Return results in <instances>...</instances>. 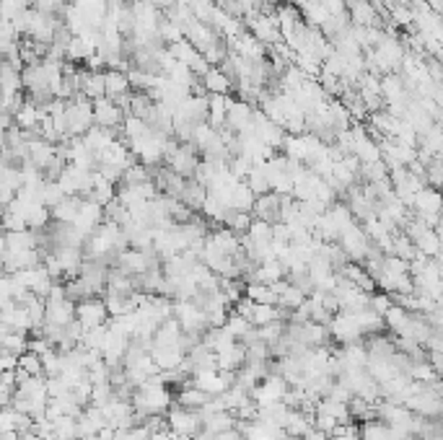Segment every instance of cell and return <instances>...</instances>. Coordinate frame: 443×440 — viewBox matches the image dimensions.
I'll use <instances>...</instances> for the list:
<instances>
[{"label":"cell","mask_w":443,"mask_h":440,"mask_svg":"<svg viewBox=\"0 0 443 440\" xmlns=\"http://www.w3.org/2000/svg\"><path fill=\"white\" fill-rule=\"evenodd\" d=\"M94 125H96V117H94V101L83 98V94H80V96H76L68 104V137L86 135Z\"/></svg>","instance_id":"6da1fadb"},{"label":"cell","mask_w":443,"mask_h":440,"mask_svg":"<svg viewBox=\"0 0 443 440\" xmlns=\"http://www.w3.org/2000/svg\"><path fill=\"white\" fill-rule=\"evenodd\" d=\"M166 422H168V430L182 435V438H195V435L202 432V417H200V412L184 410V407H179V404H174V407L166 412Z\"/></svg>","instance_id":"7a4b0ae2"},{"label":"cell","mask_w":443,"mask_h":440,"mask_svg":"<svg viewBox=\"0 0 443 440\" xmlns=\"http://www.w3.org/2000/svg\"><path fill=\"white\" fill-rule=\"evenodd\" d=\"M329 332H332V340L340 344H353V342H361L365 337L363 326L358 322V316L350 311H340L335 313V319L329 324Z\"/></svg>","instance_id":"3957f363"},{"label":"cell","mask_w":443,"mask_h":440,"mask_svg":"<svg viewBox=\"0 0 443 440\" xmlns=\"http://www.w3.org/2000/svg\"><path fill=\"white\" fill-rule=\"evenodd\" d=\"M340 246H342V252L350 256V262H363L368 252H371V238L365 234L361 225H350L342 236H340Z\"/></svg>","instance_id":"277c9868"},{"label":"cell","mask_w":443,"mask_h":440,"mask_svg":"<svg viewBox=\"0 0 443 440\" xmlns=\"http://www.w3.org/2000/svg\"><path fill=\"white\" fill-rule=\"evenodd\" d=\"M249 29L262 44L275 47L277 42H283V31H280V19L275 13H259L254 19H249Z\"/></svg>","instance_id":"5b68a950"},{"label":"cell","mask_w":443,"mask_h":440,"mask_svg":"<svg viewBox=\"0 0 443 440\" xmlns=\"http://www.w3.org/2000/svg\"><path fill=\"white\" fill-rule=\"evenodd\" d=\"M76 319H78L86 329H94V326H101V324L109 322V308L104 298H86L76 306Z\"/></svg>","instance_id":"8992f818"},{"label":"cell","mask_w":443,"mask_h":440,"mask_svg":"<svg viewBox=\"0 0 443 440\" xmlns=\"http://www.w3.org/2000/svg\"><path fill=\"white\" fill-rule=\"evenodd\" d=\"M94 117H96V125L98 127H109V130H117L122 127V122L128 119V114L122 112L114 98H98L94 101Z\"/></svg>","instance_id":"52a82bcc"},{"label":"cell","mask_w":443,"mask_h":440,"mask_svg":"<svg viewBox=\"0 0 443 440\" xmlns=\"http://www.w3.org/2000/svg\"><path fill=\"white\" fill-rule=\"evenodd\" d=\"M166 164H168L171 171H177L179 176L189 179V176L197 174V168H200V158H197V153L192 150V148L182 146V148H174V150L168 153Z\"/></svg>","instance_id":"ba28073f"},{"label":"cell","mask_w":443,"mask_h":440,"mask_svg":"<svg viewBox=\"0 0 443 440\" xmlns=\"http://www.w3.org/2000/svg\"><path fill=\"white\" fill-rule=\"evenodd\" d=\"M104 207L101 205H96V202H91V200H83V205H80V213H78V218H76V228H78L80 234L86 236L89 238L94 231H96L98 225H101V220H104Z\"/></svg>","instance_id":"9c48e42d"},{"label":"cell","mask_w":443,"mask_h":440,"mask_svg":"<svg viewBox=\"0 0 443 440\" xmlns=\"http://www.w3.org/2000/svg\"><path fill=\"white\" fill-rule=\"evenodd\" d=\"M76 306L70 298L65 301H47V324H58V326H68L76 322Z\"/></svg>","instance_id":"30bf717a"},{"label":"cell","mask_w":443,"mask_h":440,"mask_svg":"<svg viewBox=\"0 0 443 440\" xmlns=\"http://www.w3.org/2000/svg\"><path fill=\"white\" fill-rule=\"evenodd\" d=\"M213 399L207 391H202V389H197L195 383L189 381L182 386V391L177 394V404L179 407H184V410H195L200 412L202 407H207V401Z\"/></svg>","instance_id":"8fae6325"},{"label":"cell","mask_w":443,"mask_h":440,"mask_svg":"<svg viewBox=\"0 0 443 440\" xmlns=\"http://www.w3.org/2000/svg\"><path fill=\"white\" fill-rule=\"evenodd\" d=\"M283 428H286V432L290 438H306L309 432L314 430V417H309V414L301 410H290Z\"/></svg>","instance_id":"7c38bea8"},{"label":"cell","mask_w":443,"mask_h":440,"mask_svg":"<svg viewBox=\"0 0 443 440\" xmlns=\"http://www.w3.org/2000/svg\"><path fill=\"white\" fill-rule=\"evenodd\" d=\"M236 414L234 412H216V414H207L202 420V430L210 432V435H218V432H226L236 428Z\"/></svg>","instance_id":"4fadbf2b"},{"label":"cell","mask_w":443,"mask_h":440,"mask_svg":"<svg viewBox=\"0 0 443 440\" xmlns=\"http://www.w3.org/2000/svg\"><path fill=\"white\" fill-rule=\"evenodd\" d=\"M80 205H83V200L80 197H65L58 207H52V220H58V223H76V218L80 213Z\"/></svg>","instance_id":"5bb4252c"},{"label":"cell","mask_w":443,"mask_h":440,"mask_svg":"<svg viewBox=\"0 0 443 440\" xmlns=\"http://www.w3.org/2000/svg\"><path fill=\"white\" fill-rule=\"evenodd\" d=\"M246 365V344H236L218 355V371H241Z\"/></svg>","instance_id":"9a60e30c"},{"label":"cell","mask_w":443,"mask_h":440,"mask_svg":"<svg viewBox=\"0 0 443 440\" xmlns=\"http://www.w3.org/2000/svg\"><path fill=\"white\" fill-rule=\"evenodd\" d=\"M415 244H417V249H420V254L431 256V259L443 252V238L438 236V231H435V228H428V231H423V234L415 238Z\"/></svg>","instance_id":"2e32d148"},{"label":"cell","mask_w":443,"mask_h":440,"mask_svg":"<svg viewBox=\"0 0 443 440\" xmlns=\"http://www.w3.org/2000/svg\"><path fill=\"white\" fill-rule=\"evenodd\" d=\"M202 86H205L207 94H220V96H226L228 88H231V80H228V73L223 68H213L207 76H202Z\"/></svg>","instance_id":"e0dca14e"},{"label":"cell","mask_w":443,"mask_h":440,"mask_svg":"<svg viewBox=\"0 0 443 440\" xmlns=\"http://www.w3.org/2000/svg\"><path fill=\"white\" fill-rule=\"evenodd\" d=\"M130 76L128 73H119V70H107V96L119 98L130 91Z\"/></svg>","instance_id":"ac0fdd59"},{"label":"cell","mask_w":443,"mask_h":440,"mask_svg":"<svg viewBox=\"0 0 443 440\" xmlns=\"http://www.w3.org/2000/svg\"><path fill=\"white\" fill-rule=\"evenodd\" d=\"M361 440H392V428L384 420H365L361 425Z\"/></svg>","instance_id":"d6986e66"},{"label":"cell","mask_w":443,"mask_h":440,"mask_svg":"<svg viewBox=\"0 0 443 440\" xmlns=\"http://www.w3.org/2000/svg\"><path fill=\"white\" fill-rule=\"evenodd\" d=\"M246 298H252L254 303H272L277 306L280 295L272 290V285H262V283H249L246 285Z\"/></svg>","instance_id":"ffe728a7"},{"label":"cell","mask_w":443,"mask_h":440,"mask_svg":"<svg viewBox=\"0 0 443 440\" xmlns=\"http://www.w3.org/2000/svg\"><path fill=\"white\" fill-rule=\"evenodd\" d=\"M55 440H78V417L62 414L55 420Z\"/></svg>","instance_id":"44dd1931"},{"label":"cell","mask_w":443,"mask_h":440,"mask_svg":"<svg viewBox=\"0 0 443 440\" xmlns=\"http://www.w3.org/2000/svg\"><path fill=\"white\" fill-rule=\"evenodd\" d=\"M410 316L412 313L407 311V308H402V306H397L394 303L389 311H386V316H384V324L389 326V329H394V334L399 337V334L404 332V326H407V322H410Z\"/></svg>","instance_id":"7402d4cb"},{"label":"cell","mask_w":443,"mask_h":440,"mask_svg":"<svg viewBox=\"0 0 443 440\" xmlns=\"http://www.w3.org/2000/svg\"><path fill=\"white\" fill-rule=\"evenodd\" d=\"M226 329H228V332H231V334H234L236 340H244L246 334H249V332H252V329H254V324L249 322L246 316H241V313L231 311V313H228Z\"/></svg>","instance_id":"603a6c76"},{"label":"cell","mask_w":443,"mask_h":440,"mask_svg":"<svg viewBox=\"0 0 443 440\" xmlns=\"http://www.w3.org/2000/svg\"><path fill=\"white\" fill-rule=\"evenodd\" d=\"M304 303H306V293L301 288H295L293 283L288 285V290L280 295V301H277V306H280V308H288V311H295V308H301Z\"/></svg>","instance_id":"cb8c5ba5"},{"label":"cell","mask_w":443,"mask_h":440,"mask_svg":"<svg viewBox=\"0 0 443 440\" xmlns=\"http://www.w3.org/2000/svg\"><path fill=\"white\" fill-rule=\"evenodd\" d=\"M3 350L13 352V355H19V358L24 352H29V340H26V334H21V332L3 334Z\"/></svg>","instance_id":"d4e9b609"},{"label":"cell","mask_w":443,"mask_h":440,"mask_svg":"<svg viewBox=\"0 0 443 440\" xmlns=\"http://www.w3.org/2000/svg\"><path fill=\"white\" fill-rule=\"evenodd\" d=\"M65 189L60 186V182H44V186H42V202L52 210V207H58L62 200H65Z\"/></svg>","instance_id":"484cf974"},{"label":"cell","mask_w":443,"mask_h":440,"mask_svg":"<svg viewBox=\"0 0 443 440\" xmlns=\"http://www.w3.org/2000/svg\"><path fill=\"white\" fill-rule=\"evenodd\" d=\"M272 225H275V223L254 218V220H252V225H249V231H246V236H249L252 241H272Z\"/></svg>","instance_id":"4316f807"},{"label":"cell","mask_w":443,"mask_h":440,"mask_svg":"<svg viewBox=\"0 0 443 440\" xmlns=\"http://www.w3.org/2000/svg\"><path fill=\"white\" fill-rule=\"evenodd\" d=\"M150 182V174H148L146 164H135V166L125 168V176H122V184H146Z\"/></svg>","instance_id":"83f0119b"},{"label":"cell","mask_w":443,"mask_h":440,"mask_svg":"<svg viewBox=\"0 0 443 440\" xmlns=\"http://www.w3.org/2000/svg\"><path fill=\"white\" fill-rule=\"evenodd\" d=\"M19 368H24L29 376H44V362H42V358L34 355V352H24V355H21Z\"/></svg>","instance_id":"f1b7e54d"},{"label":"cell","mask_w":443,"mask_h":440,"mask_svg":"<svg viewBox=\"0 0 443 440\" xmlns=\"http://www.w3.org/2000/svg\"><path fill=\"white\" fill-rule=\"evenodd\" d=\"M394 306V298L389 293H374L371 295V308H374L376 313H381V316H386V311Z\"/></svg>","instance_id":"f546056e"},{"label":"cell","mask_w":443,"mask_h":440,"mask_svg":"<svg viewBox=\"0 0 443 440\" xmlns=\"http://www.w3.org/2000/svg\"><path fill=\"white\" fill-rule=\"evenodd\" d=\"M3 225H6V231H26V228H29L26 218L16 215V213H10V210H6V215H3Z\"/></svg>","instance_id":"4dcf8cb0"},{"label":"cell","mask_w":443,"mask_h":440,"mask_svg":"<svg viewBox=\"0 0 443 440\" xmlns=\"http://www.w3.org/2000/svg\"><path fill=\"white\" fill-rule=\"evenodd\" d=\"M49 350H55V344L49 342L47 337H31V340H29V352H34V355L44 358Z\"/></svg>","instance_id":"1f68e13d"},{"label":"cell","mask_w":443,"mask_h":440,"mask_svg":"<svg viewBox=\"0 0 443 440\" xmlns=\"http://www.w3.org/2000/svg\"><path fill=\"white\" fill-rule=\"evenodd\" d=\"M353 21L355 24H371L374 21V10L365 3H353Z\"/></svg>","instance_id":"d6a6232c"},{"label":"cell","mask_w":443,"mask_h":440,"mask_svg":"<svg viewBox=\"0 0 443 440\" xmlns=\"http://www.w3.org/2000/svg\"><path fill=\"white\" fill-rule=\"evenodd\" d=\"M0 368H3V371H16V368H19V355H13V352L3 350V358H0Z\"/></svg>","instance_id":"836d02e7"},{"label":"cell","mask_w":443,"mask_h":440,"mask_svg":"<svg viewBox=\"0 0 443 440\" xmlns=\"http://www.w3.org/2000/svg\"><path fill=\"white\" fill-rule=\"evenodd\" d=\"M428 182L433 184V189L443 186V166H441V164H435V166H431V171H428Z\"/></svg>","instance_id":"e575fe53"},{"label":"cell","mask_w":443,"mask_h":440,"mask_svg":"<svg viewBox=\"0 0 443 440\" xmlns=\"http://www.w3.org/2000/svg\"><path fill=\"white\" fill-rule=\"evenodd\" d=\"M384 91H386V98H389V101H397V98H399V86H397V80L394 78L384 80Z\"/></svg>","instance_id":"d590c367"},{"label":"cell","mask_w":443,"mask_h":440,"mask_svg":"<svg viewBox=\"0 0 443 440\" xmlns=\"http://www.w3.org/2000/svg\"><path fill=\"white\" fill-rule=\"evenodd\" d=\"M306 440H332V435L324 430H319V428H314V430L306 435Z\"/></svg>","instance_id":"8d00e7d4"},{"label":"cell","mask_w":443,"mask_h":440,"mask_svg":"<svg viewBox=\"0 0 443 440\" xmlns=\"http://www.w3.org/2000/svg\"><path fill=\"white\" fill-rule=\"evenodd\" d=\"M150 440H177V438H174V432H171V430L166 428V430L153 432V435H150Z\"/></svg>","instance_id":"74e56055"},{"label":"cell","mask_w":443,"mask_h":440,"mask_svg":"<svg viewBox=\"0 0 443 440\" xmlns=\"http://www.w3.org/2000/svg\"><path fill=\"white\" fill-rule=\"evenodd\" d=\"M332 440H361V435H337Z\"/></svg>","instance_id":"f35d334b"},{"label":"cell","mask_w":443,"mask_h":440,"mask_svg":"<svg viewBox=\"0 0 443 440\" xmlns=\"http://www.w3.org/2000/svg\"><path fill=\"white\" fill-rule=\"evenodd\" d=\"M288 440H306V438H288Z\"/></svg>","instance_id":"ab89813d"}]
</instances>
